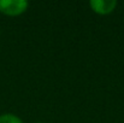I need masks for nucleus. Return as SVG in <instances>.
Here are the masks:
<instances>
[{
	"label": "nucleus",
	"instance_id": "1",
	"mask_svg": "<svg viewBox=\"0 0 124 123\" xmlns=\"http://www.w3.org/2000/svg\"><path fill=\"white\" fill-rule=\"evenodd\" d=\"M29 7L27 0H0V12L8 17H16L24 13Z\"/></svg>",
	"mask_w": 124,
	"mask_h": 123
},
{
	"label": "nucleus",
	"instance_id": "2",
	"mask_svg": "<svg viewBox=\"0 0 124 123\" xmlns=\"http://www.w3.org/2000/svg\"><path fill=\"white\" fill-rule=\"evenodd\" d=\"M117 4L118 2L116 0H90L89 1V6L92 11L101 16L112 13L116 10Z\"/></svg>",
	"mask_w": 124,
	"mask_h": 123
},
{
	"label": "nucleus",
	"instance_id": "3",
	"mask_svg": "<svg viewBox=\"0 0 124 123\" xmlns=\"http://www.w3.org/2000/svg\"><path fill=\"white\" fill-rule=\"evenodd\" d=\"M0 123H24L22 118L12 112H5L0 115Z\"/></svg>",
	"mask_w": 124,
	"mask_h": 123
},
{
	"label": "nucleus",
	"instance_id": "4",
	"mask_svg": "<svg viewBox=\"0 0 124 123\" xmlns=\"http://www.w3.org/2000/svg\"><path fill=\"white\" fill-rule=\"evenodd\" d=\"M36 123H45V122H36Z\"/></svg>",
	"mask_w": 124,
	"mask_h": 123
}]
</instances>
